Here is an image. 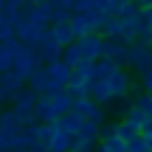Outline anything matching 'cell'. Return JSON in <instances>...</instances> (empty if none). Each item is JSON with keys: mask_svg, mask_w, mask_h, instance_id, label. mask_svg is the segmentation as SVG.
Instances as JSON below:
<instances>
[{"mask_svg": "<svg viewBox=\"0 0 152 152\" xmlns=\"http://www.w3.org/2000/svg\"><path fill=\"white\" fill-rule=\"evenodd\" d=\"M68 152H87V149H76V147H71V149H68Z\"/></svg>", "mask_w": 152, "mask_h": 152, "instance_id": "74e56055", "label": "cell"}, {"mask_svg": "<svg viewBox=\"0 0 152 152\" xmlns=\"http://www.w3.org/2000/svg\"><path fill=\"white\" fill-rule=\"evenodd\" d=\"M141 85H144V93H152V71L141 73Z\"/></svg>", "mask_w": 152, "mask_h": 152, "instance_id": "836d02e7", "label": "cell"}, {"mask_svg": "<svg viewBox=\"0 0 152 152\" xmlns=\"http://www.w3.org/2000/svg\"><path fill=\"white\" fill-rule=\"evenodd\" d=\"M132 104L144 113V118H152V93H141V96H135Z\"/></svg>", "mask_w": 152, "mask_h": 152, "instance_id": "cb8c5ba5", "label": "cell"}, {"mask_svg": "<svg viewBox=\"0 0 152 152\" xmlns=\"http://www.w3.org/2000/svg\"><path fill=\"white\" fill-rule=\"evenodd\" d=\"M73 42H76V48H79L82 59H87V62L102 59V42H104L102 34H85V37L73 39Z\"/></svg>", "mask_w": 152, "mask_h": 152, "instance_id": "5b68a950", "label": "cell"}, {"mask_svg": "<svg viewBox=\"0 0 152 152\" xmlns=\"http://www.w3.org/2000/svg\"><path fill=\"white\" fill-rule=\"evenodd\" d=\"M37 68H42V56L37 54V51L26 48V45H20L14 54V59H11V71H14L17 76H23V79H28Z\"/></svg>", "mask_w": 152, "mask_h": 152, "instance_id": "7a4b0ae2", "label": "cell"}, {"mask_svg": "<svg viewBox=\"0 0 152 152\" xmlns=\"http://www.w3.org/2000/svg\"><path fill=\"white\" fill-rule=\"evenodd\" d=\"M104 147H107V152H127V141H121L118 135L115 138H107V141H102Z\"/></svg>", "mask_w": 152, "mask_h": 152, "instance_id": "f1b7e54d", "label": "cell"}, {"mask_svg": "<svg viewBox=\"0 0 152 152\" xmlns=\"http://www.w3.org/2000/svg\"><path fill=\"white\" fill-rule=\"evenodd\" d=\"M37 54L42 56V62H56L62 56V45L54 39L51 28H45V31H42V37H39V42H37Z\"/></svg>", "mask_w": 152, "mask_h": 152, "instance_id": "52a82bcc", "label": "cell"}, {"mask_svg": "<svg viewBox=\"0 0 152 152\" xmlns=\"http://www.w3.org/2000/svg\"><path fill=\"white\" fill-rule=\"evenodd\" d=\"M141 23L152 31V6H147V9H141Z\"/></svg>", "mask_w": 152, "mask_h": 152, "instance_id": "d6a6232c", "label": "cell"}, {"mask_svg": "<svg viewBox=\"0 0 152 152\" xmlns=\"http://www.w3.org/2000/svg\"><path fill=\"white\" fill-rule=\"evenodd\" d=\"M71 73H73V76H79V79H87V82H90V73H93V62H87V59L76 62V65L71 68Z\"/></svg>", "mask_w": 152, "mask_h": 152, "instance_id": "d4e9b609", "label": "cell"}, {"mask_svg": "<svg viewBox=\"0 0 152 152\" xmlns=\"http://www.w3.org/2000/svg\"><path fill=\"white\" fill-rule=\"evenodd\" d=\"M23 130V121L17 118V113L14 110H0V132H9V135H14V132H20Z\"/></svg>", "mask_w": 152, "mask_h": 152, "instance_id": "4fadbf2b", "label": "cell"}, {"mask_svg": "<svg viewBox=\"0 0 152 152\" xmlns=\"http://www.w3.org/2000/svg\"><path fill=\"white\" fill-rule=\"evenodd\" d=\"M54 135H56V124H54V121H51V124H39V127H37V141L42 144V147H48V141H51Z\"/></svg>", "mask_w": 152, "mask_h": 152, "instance_id": "603a6c76", "label": "cell"}, {"mask_svg": "<svg viewBox=\"0 0 152 152\" xmlns=\"http://www.w3.org/2000/svg\"><path fill=\"white\" fill-rule=\"evenodd\" d=\"M62 62H65L68 68H73L76 62H82V54H79V48H76V42H71V45H65L62 48V56H59Z\"/></svg>", "mask_w": 152, "mask_h": 152, "instance_id": "44dd1931", "label": "cell"}, {"mask_svg": "<svg viewBox=\"0 0 152 152\" xmlns=\"http://www.w3.org/2000/svg\"><path fill=\"white\" fill-rule=\"evenodd\" d=\"M51 104H54V110H56V115H62V113H71L73 110V96L68 90H56V93H51Z\"/></svg>", "mask_w": 152, "mask_h": 152, "instance_id": "5bb4252c", "label": "cell"}, {"mask_svg": "<svg viewBox=\"0 0 152 152\" xmlns=\"http://www.w3.org/2000/svg\"><path fill=\"white\" fill-rule=\"evenodd\" d=\"M132 3H135L138 9H147V6H152V0H132Z\"/></svg>", "mask_w": 152, "mask_h": 152, "instance_id": "d590c367", "label": "cell"}, {"mask_svg": "<svg viewBox=\"0 0 152 152\" xmlns=\"http://www.w3.org/2000/svg\"><path fill=\"white\" fill-rule=\"evenodd\" d=\"M3 6H6V0H0V14H3Z\"/></svg>", "mask_w": 152, "mask_h": 152, "instance_id": "ab89813d", "label": "cell"}, {"mask_svg": "<svg viewBox=\"0 0 152 152\" xmlns=\"http://www.w3.org/2000/svg\"><path fill=\"white\" fill-rule=\"evenodd\" d=\"M65 90L71 93V96H87V79H79V76H73L71 73V79H68V85H65Z\"/></svg>", "mask_w": 152, "mask_h": 152, "instance_id": "d6986e66", "label": "cell"}, {"mask_svg": "<svg viewBox=\"0 0 152 152\" xmlns=\"http://www.w3.org/2000/svg\"><path fill=\"white\" fill-rule=\"evenodd\" d=\"M138 135L144 138V144H147V149L152 152V132H138Z\"/></svg>", "mask_w": 152, "mask_h": 152, "instance_id": "e575fe53", "label": "cell"}, {"mask_svg": "<svg viewBox=\"0 0 152 152\" xmlns=\"http://www.w3.org/2000/svg\"><path fill=\"white\" fill-rule=\"evenodd\" d=\"M115 135H118V124H115V121L99 124V141H107V138H115Z\"/></svg>", "mask_w": 152, "mask_h": 152, "instance_id": "484cf974", "label": "cell"}, {"mask_svg": "<svg viewBox=\"0 0 152 152\" xmlns=\"http://www.w3.org/2000/svg\"><path fill=\"white\" fill-rule=\"evenodd\" d=\"M71 9L76 14H87V11L96 9V0H71Z\"/></svg>", "mask_w": 152, "mask_h": 152, "instance_id": "4316f807", "label": "cell"}, {"mask_svg": "<svg viewBox=\"0 0 152 152\" xmlns=\"http://www.w3.org/2000/svg\"><path fill=\"white\" fill-rule=\"evenodd\" d=\"M71 147H73V138L65 135V132H59V130H56V135L48 141V149H51V152H68Z\"/></svg>", "mask_w": 152, "mask_h": 152, "instance_id": "e0dca14e", "label": "cell"}, {"mask_svg": "<svg viewBox=\"0 0 152 152\" xmlns=\"http://www.w3.org/2000/svg\"><path fill=\"white\" fill-rule=\"evenodd\" d=\"M121 28H124V23H121L118 17H104V23H102V28H99V34H102L104 39H118Z\"/></svg>", "mask_w": 152, "mask_h": 152, "instance_id": "9a60e30c", "label": "cell"}, {"mask_svg": "<svg viewBox=\"0 0 152 152\" xmlns=\"http://www.w3.org/2000/svg\"><path fill=\"white\" fill-rule=\"evenodd\" d=\"M54 124H56V130H59V132H65V135L73 138L76 130H79V124H82V115H76L73 110H71V113H62L59 118L54 121Z\"/></svg>", "mask_w": 152, "mask_h": 152, "instance_id": "8fae6325", "label": "cell"}, {"mask_svg": "<svg viewBox=\"0 0 152 152\" xmlns=\"http://www.w3.org/2000/svg\"><path fill=\"white\" fill-rule=\"evenodd\" d=\"M17 135V132H14ZM14 135H9V132H0V152H11V138Z\"/></svg>", "mask_w": 152, "mask_h": 152, "instance_id": "1f68e13d", "label": "cell"}, {"mask_svg": "<svg viewBox=\"0 0 152 152\" xmlns=\"http://www.w3.org/2000/svg\"><path fill=\"white\" fill-rule=\"evenodd\" d=\"M68 26H71V31H73V37L79 39V37H85V34H90L87 31V20H85V14H71V20H68Z\"/></svg>", "mask_w": 152, "mask_h": 152, "instance_id": "ac0fdd59", "label": "cell"}, {"mask_svg": "<svg viewBox=\"0 0 152 152\" xmlns=\"http://www.w3.org/2000/svg\"><path fill=\"white\" fill-rule=\"evenodd\" d=\"M102 59L115 62L118 68H124L127 65V45L118 42V39H104L102 42Z\"/></svg>", "mask_w": 152, "mask_h": 152, "instance_id": "ba28073f", "label": "cell"}, {"mask_svg": "<svg viewBox=\"0 0 152 152\" xmlns=\"http://www.w3.org/2000/svg\"><path fill=\"white\" fill-rule=\"evenodd\" d=\"M127 65L135 68L138 73L152 71V48H144V45H138V42L127 45Z\"/></svg>", "mask_w": 152, "mask_h": 152, "instance_id": "277c9868", "label": "cell"}, {"mask_svg": "<svg viewBox=\"0 0 152 152\" xmlns=\"http://www.w3.org/2000/svg\"><path fill=\"white\" fill-rule=\"evenodd\" d=\"M42 31H45V28H37L34 23L20 20V23L14 26V39H17L20 45H26V48L37 51V42H39V37H42Z\"/></svg>", "mask_w": 152, "mask_h": 152, "instance_id": "8992f818", "label": "cell"}, {"mask_svg": "<svg viewBox=\"0 0 152 152\" xmlns=\"http://www.w3.org/2000/svg\"><path fill=\"white\" fill-rule=\"evenodd\" d=\"M31 115H34V121H37V124H51V121H56V118H59L48 96H37V102H34V110H31Z\"/></svg>", "mask_w": 152, "mask_h": 152, "instance_id": "30bf717a", "label": "cell"}, {"mask_svg": "<svg viewBox=\"0 0 152 152\" xmlns=\"http://www.w3.org/2000/svg\"><path fill=\"white\" fill-rule=\"evenodd\" d=\"M23 20L34 23L37 28H48L54 23V9L48 6V0L45 3H26L23 6Z\"/></svg>", "mask_w": 152, "mask_h": 152, "instance_id": "3957f363", "label": "cell"}, {"mask_svg": "<svg viewBox=\"0 0 152 152\" xmlns=\"http://www.w3.org/2000/svg\"><path fill=\"white\" fill-rule=\"evenodd\" d=\"M11 37H14V26L0 14V42H6V39H11Z\"/></svg>", "mask_w": 152, "mask_h": 152, "instance_id": "83f0119b", "label": "cell"}, {"mask_svg": "<svg viewBox=\"0 0 152 152\" xmlns=\"http://www.w3.org/2000/svg\"><path fill=\"white\" fill-rule=\"evenodd\" d=\"M85 20H87V31H90V34H99V28H102V23H104V14L99 9H93V11H87V14H85Z\"/></svg>", "mask_w": 152, "mask_h": 152, "instance_id": "7402d4cb", "label": "cell"}, {"mask_svg": "<svg viewBox=\"0 0 152 152\" xmlns=\"http://www.w3.org/2000/svg\"><path fill=\"white\" fill-rule=\"evenodd\" d=\"M48 6H51V9H54V11H65V14H71V0H48Z\"/></svg>", "mask_w": 152, "mask_h": 152, "instance_id": "f546056e", "label": "cell"}, {"mask_svg": "<svg viewBox=\"0 0 152 152\" xmlns=\"http://www.w3.org/2000/svg\"><path fill=\"white\" fill-rule=\"evenodd\" d=\"M93 152H107V147H104V144H102V141H99V144H96V147H93Z\"/></svg>", "mask_w": 152, "mask_h": 152, "instance_id": "8d00e7d4", "label": "cell"}, {"mask_svg": "<svg viewBox=\"0 0 152 152\" xmlns=\"http://www.w3.org/2000/svg\"><path fill=\"white\" fill-rule=\"evenodd\" d=\"M48 28H51V34H54V39H56V42L62 45V48H65V45H71L73 39H76L68 23H54V26H48Z\"/></svg>", "mask_w": 152, "mask_h": 152, "instance_id": "2e32d148", "label": "cell"}, {"mask_svg": "<svg viewBox=\"0 0 152 152\" xmlns=\"http://www.w3.org/2000/svg\"><path fill=\"white\" fill-rule=\"evenodd\" d=\"M127 152H149V149H147V144H144V138L138 135V138H132V141L127 144Z\"/></svg>", "mask_w": 152, "mask_h": 152, "instance_id": "4dcf8cb0", "label": "cell"}, {"mask_svg": "<svg viewBox=\"0 0 152 152\" xmlns=\"http://www.w3.org/2000/svg\"><path fill=\"white\" fill-rule=\"evenodd\" d=\"M17 48H20V42H17L14 37H11V39H6V42H0V73L11 71V59H14Z\"/></svg>", "mask_w": 152, "mask_h": 152, "instance_id": "7c38bea8", "label": "cell"}, {"mask_svg": "<svg viewBox=\"0 0 152 152\" xmlns=\"http://www.w3.org/2000/svg\"><path fill=\"white\" fill-rule=\"evenodd\" d=\"M118 138H121V141H127V144H130L132 138H138V124H132L130 118L118 121Z\"/></svg>", "mask_w": 152, "mask_h": 152, "instance_id": "ffe728a7", "label": "cell"}, {"mask_svg": "<svg viewBox=\"0 0 152 152\" xmlns=\"http://www.w3.org/2000/svg\"><path fill=\"white\" fill-rule=\"evenodd\" d=\"M42 71H45V76H48V82H54L56 87H62V90H65L68 79H71V68H68L62 59H56V62H45Z\"/></svg>", "mask_w": 152, "mask_h": 152, "instance_id": "9c48e42d", "label": "cell"}, {"mask_svg": "<svg viewBox=\"0 0 152 152\" xmlns=\"http://www.w3.org/2000/svg\"><path fill=\"white\" fill-rule=\"evenodd\" d=\"M26 3H45V0H26Z\"/></svg>", "mask_w": 152, "mask_h": 152, "instance_id": "f35d334b", "label": "cell"}, {"mask_svg": "<svg viewBox=\"0 0 152 152\" xmlns=\"http://www.w3.org/2000/svg\"><path fill=\"white\" fill-rule=\"evenodd\" d=\"M130 93V76L124 68H118L115 73H110L107 79H96L87 85V96L96 104H107V102H118Z\"/></svg>", "mask_w": 152, "mask_h": 152, "instance_id": "6da1fadb", "label": "cell"}]
</instances>
